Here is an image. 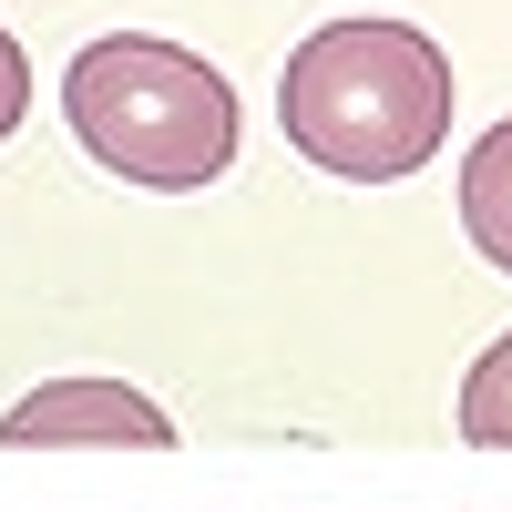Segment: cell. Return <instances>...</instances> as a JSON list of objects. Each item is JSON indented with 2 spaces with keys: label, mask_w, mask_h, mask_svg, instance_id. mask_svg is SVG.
Segmentation results:
<instances>
[{
  "label": "cell",
  "mask_w": 512,
  "mask_h": 512,
  "mask_svg": "<svg viewBox=\"0 0 512 512\" xmlns=\"http://www.w3.org/2000/svg\"><path fill=\"white\" fill-rule=\"evenodd\" d=\"M287 144L349 185H400L451 134V62L420 21H328L287 52L277 82Z\"/></svg>",
  "instance_id": "cell-1"
},
{
  "label": "cell",
  "mask_w": 512,
  "mask_h": 512,
  "mask_svg": "<svg viewBox=\"0 0 512 512\" xmlns=\"http://www.w3.org/2000/svg\"><path fill=\"white\" fill-rule=\"evenodd\" d=\"M62 113H72V144L113 164L123 185H154V195H195L236 164V82L185 52V41H154V31H113V41H82L72 82H62Z\"/></svg>",
  "instance_id": "cell-2"
},
{
  "label": "cell",
  "mask_w": 512,
  "mask_h": 512,
  "mask_svg": "<svg viewBox=\"0 0 512 512\" xmlns=\"http://www.w3.org/2000/svg\"><path fill=\"white\" fill-rule=\"evenodd\" d=\"M0 441H11V451H62V441L164 451V441H175V420H164L144 390H123V379H52V390H31V400L0 410Z\"/></svg>",
  "instance_id": "cell-3"
},
{
  "label": "cell",
  "mask_w": 512,
  "mask_h": 512,
  "mask_svg": "<svg viewBox=\"0 0 512 512\" xmlns=\"http://www.w3.org/2000/svg\"><path fill=\"white\" fill-rule=\"evenodd\" d=\"M461 226H472V246L512 277V113L461 154Z\"/></svg>",
  "instance_id": "cell-4"
},
{
  "label": "cell",
  "mask_w": 512,
  "mask_h": 512,
  "mask_svg": "<svg viewBox=\"0 0 512 512\" xmlns=\"http://www.w3.org/2000/svg\"><path fill=\"white\" fill-rule=\"evenodd\" d=\"M461 441L512 451V328L472 359V379H461Z\"/></svg>",
  "instance_id": "cell-5"
},
{
  "label": "cell",
  "mask_w": 512,
  "mask_h": 512,
  "mask_svg": "<svg viewBox=\"0 0 512 512\" xmlns=\"http://www.w3.org/2000/svg\"><path fill=\"white\" fill-rule=\"evenodd\" d=\"M21 113H31V62H21V41L0 31V144L21 134Z\"/></svg>",
  "instance_id": "cell-6"
}]
</instances>
